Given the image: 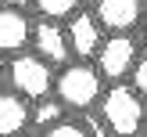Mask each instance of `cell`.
I'll return each instance as SVG.
<instances>
[{"mask_svg": "<svg viewBox=\"0 0 147 137\" xmlns=\"http://www.w3.org/2000/svg\"><path fill=\"white\" fill-rule=\"evenodd\" d=\"M104 94V76L97 65H90L86 58L79 61H65L54 76V97L61 101L68 112H86L93 108Z\"/></svg>", "mask_w": 147, "mask_h": 137, "instance_id": "obj_1", "label": "cell"}, {"mask_svg": "<svg viewBox=\"0 0 147 137\" xmlns=\"http://www.w3.org/2000/svg\"><path fill=\"white\" fill-rule=\"evenodd\" d=\"M144 94L136 90L133 83H111L104 94H100L97 108H100V119L108 123L111 134H122V137H133V134H144V119H147V105H144Z\"/></svg>", "mask_w": 147, "mask_h": 137, "instance_id": "obj_2", "label": "cell"}, {"mask_svg": "<svg viewBox=\"0 0 147 137\" xmlns=\"http://www.w3.org/2000/svg\"><path fill=\"white\" fill-rule=\"evenodd\" d=\"M7 87L18 90L22 97L40 101L47 94H54V65L43 54H11L7 61Z\"/></svg>", "mask_w": 147, "mask_h": 137, "instance_id": "obj_3", "label": "cell"}, {"mask_svg": "<svg viewBox=\"0 0 147 137\" xmlns=\"http://www.w3.org/2000/svg\"><path fill=\"white\" fill-rule=\"evenodd\" d=\"M136 58H140V47H136L133 33H108L100 50H97V69L104 79L119 83V79H126L133 72Z\"/></svg>", "mask_w": 147, "mask_h": 137, "instance_id": "obj_4", "label": "cell"}, {"mask_svg": "<svg viewBox=\"0 0 147 137\" xmlns=\"http://www.w3.org/2000/svg\"><path fill=\"white\" fill-rule=\"evenodd\" d=\"M93 14L100 18L104 33H133L144 25L147 0H93Z\"/></svg>", "mask_w": 147, "mask_h": 137, "instance_id": "obj_5", "label": "cell"}, {"mask_svg": "<svg viewBox=\"0 0 147 137\" xmlns=\"http://www.w3.org/2000/svg\"><path fill=\"white\" fill-rule=\"evenodd\" d=\"M65 33H68V43H72V54L76 58H97L100 43H104V25H100V18L93 11H83V7L68 18Z\"/></svg>", "mask_w": 147, "mask_h": 137, "instance_id": "obj_6", "label": "cell"}, {"mask_svg": "<svg viewBox=\"0 0 147 137\" xmlns=\"http://www.w3.org/2000/svg\"><path fill=\"white\" fill-rule=\"evenodd\" d=\"M32 25L36 22H29V11L0 4V54H22L32 47Z\"/></svg>", "mask_w": 147, "mask_h": 137, "instance_id": "obj_7", "label": "cell"}, {"mask_svg": "<svg viewBox=\"0 0 147 137\" xmlns=\"http://www.w3.org/2000/svg\"><path fill=\"white\" fill-rule=\"evenodd\" d=\"M32 47H36V54H43L50 65H57V69L72 58L68 33L61 29V22H57V18H43V22H36V25H32Z\"/></svg>", "mask_w": 147, "mask_h": 137, "instance_id": "obj_8", "label": "cell"}, {"mask_svg": "<svg viewBox=\"0 0 147 137\" xmlns=\"http://www.w3.org/2000/svg\"><path fill=\"white\" fill-rule=\"evenodd\" d=\"M32 126V108L29 97L18 90H0V137H18Z\"/></svg>", "mask_w": 147, "mask_h": 137, "instance_id": "obj_9", "label": "cell"}, {"mask_svg": "<svg viewBox=\"0 0 147 137\" xmlns=\"http://www.w3.org/2000/svg\"><path fill=\"white\" fill-rule=\"evenodd\" d=\"M65 112H68V108H65L57 97L50 101V94H47V97H40L36 108H32V126L36 130H47V126H54L57 119H65Z\"/></svg>", "mask_w": 147, "mask_h": 137, "instance_id": "obj_10", "label": "cell"}, {"mask_svg": "<svg viewBox=\"0 0 147 137\" xmlns=\"http://www.w3.org/2000/svg\"><path fill=\"white\" fill-rule=\"evenodd\" d=\"M79 4H83V0H32L36 14H43V18H57V22H68L72 14L79 11Z\"/></svg>", "mask_w": 147, "mask_h": 137, "instance_id": "obj_11", "label": "cell"}, {"mask_svg": "<svg viewBox=\"0 0 147 137\" xmlns=\"http://www.w3.org/2000/svg\"><path fill=\"white\" fill-rule=\"evenodd\" d=\"M43 134H47V137H86L90 130H86L83 119H57L54 126H47Z\"/></svg>", "mask_w": 147, "mask_h": 137, "instance_id": "obj_12", "label": "cell"}, {"mask_svg": "<svg viewBox=\"0 0 147 137\" xmlns=\"http://www.w3.org/2000/svg\"><path fill=\"white\" fill-rule=\"evenodd\" d=\"M129 79H133V87L147 97V54L136 58V65H133V72H129Z\"/></svg>", "mask_w": 147, "mask_h": 137, "instance_id": "obj_13", "label": "cell"}, {"mask_svg": "<svg viewBox=\"0 0 147 137\" xmlns=\"http://www.w3.org/2000/svg\"><path fill=\"white\" fill-rule=\"evenodd\" d=\"M0 4H7V7H22V11H29V7H32V0H0Z\"/></svg>", "mask_w": 147, "mask_h": 137, "instance_id": "obj_14", "label": "cell"}, {"mask_svg": "<svg viewBox=\"0 0 147 137\" xmlns=\"http://www.w3.org/2000/svg\"><path fill=\"white\" fill-rule=\"evenodd\" d=\"M7 83V61H4V54H0V87Z\"/></svg>", "mask_w": 147, "mask_h": 137, "instance_id": "obj_15", "label": "cell"}, {"mask_svg": "<svg viewBox=\"0 0 147 137\" xmlns=\"http://www.w3.org/2000/svg\"><path fill=\"white\" fill-rule=\"evenodd\" d=\"M144 36H147V14H144Z\"/></svg>", "mask_w": 147, "mask_h": 137, "instance_id": "obj_16", "label": "cell"}, {"mask_svg": "<svg viewBox=\"0 0 147 137\" xmlns=\"http://www.w3.org/2000/svg\"><path fill=\"white\" fill-rule=\"evenodd\" d=\"M144 134H147V119H144Z\"/></svg>", "mask_w": 147, "mask_h": 137, "instance_id": "obj_17", "label": "cell"}]
</instances>
